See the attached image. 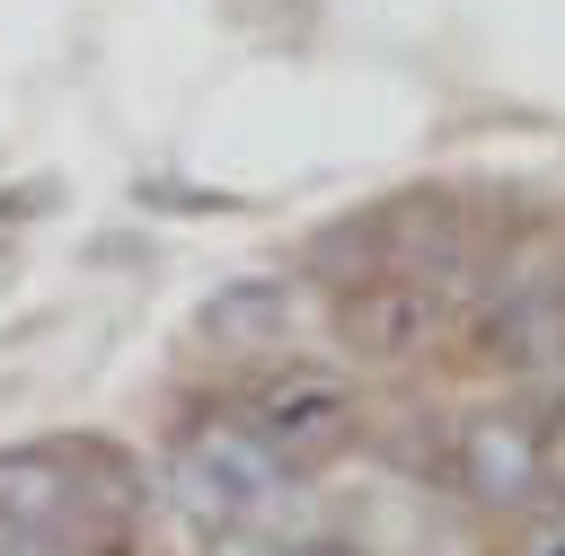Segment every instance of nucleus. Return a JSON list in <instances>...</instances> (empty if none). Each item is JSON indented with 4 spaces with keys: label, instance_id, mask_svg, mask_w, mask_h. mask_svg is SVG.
Wrapping results in <instances>:
<instances>
[{
    "label": "nucleus",
    "instance_id": "1",
    "mask_svg": "<svg viewBox=\"0 0 565 556\" xmlns=\"http://www.w3.org/2000/svg\"><path fill=\"white\" fill-rule=\"evenodd\" d=\"M168 494L185 521L230 530V521H256L265 494H282V468L247 424H185L168 450Z\"/></svg>",
    "mask_w": 565,
    "mask_h": 556
},
{
    "label": "nucleus",
    "instance_id": "2",
    "mask_svg": "<svg viewBox=\"0 0 565 556\" xmlns=\"http://www.w3.org/2000/svg\"><path fill=\"white\" fill-rule=\"evenodd\" d=\"M238 424L274 450V468H282V477H309V468H327V459L353 441L362 406H353V388H344L335 371L291 362V371L256 379V397H247V415H238Z\"/></svg>",
    "mask_w": 565,
    "mask_h": 556
},
{
    "label": "nucleus",
    "instance_id": "3",
    "mask_svg": "<svg viewBox=\"0 0 565 556\" xmlns=\"http://www.w3.org/2000/svg\"><path fill=\"white\" fill-rule=\"evenodd\" d=\"M450 477H459L468 503L521 512L530 494H547V424L521 415V406L468 415V424H459V450H450Z\"/></svg>",
    "mask_w": 565,
    "mask_h": 556
},
{
    "label": "nucleus",
    "instance_id": "4",
    "mask_svg": "<svg viewBox=\"0 0 565 556\" xmlns=\"http://www.w3.org/2000/svg\"><path fill=\"white\" fill-rule=\"evenodd\" d=\"M335 335L362 353V362H406L441 335V291H424L415 274H371L335 300Z\"/></svg>",
    "mask_w": 565,
    "mask_h": 556
},
{
    "label": "nucleus",
    "instance_id": "5",
    "mask_svg": "<svg viewBox=\"0 0 565 556\" xmlns=\"http://www.w3.org/2000/svg\"><path fill=\"white\" fill-rule=\"evenodd\" d=\"M291 318H300V300H291V282H274V274L221 282V291L194 309L203 344H221V353H274V344L291 335Z\"/></svg>",
    "mask_w": 565,
    "mask_h": 556
},
{
    "label": "nucleus",
    "instance_id": "6",
    "mask_svg": "<svg viewBox=\"0 0 565 556\" xmlns=\"http://www.w3.org/2000/svg\"><path fill=\"white\" fill-rule=\"evenodd\" d=\"M477 344H486V362L539 371V362H556V353H565V300H556V291H512V300L477 327Z\"/></svg>",
    "mask_w": 565,
    "mask_h": 556
},
{
    "label": "nucleus",
    "instance_id": "7",
    "mask_svg": "<svg viewBox=\"0 0 565 556\" xmlns=\"http://www.w3.org/2000/svg\"><path fill=\"white\" fill-rule=\"evenodd\" d=\"M380 256H388V221H362V212L309 238V274H318V282H335V291H353V282H371V274H388Z\"/></svg>",
    "mask_w": 565,
    "mask_h": 556
},
{
    "label": "nucleus",
    "instance_id": "8",
    "mask_svg": "<svg viewBox=\"0 0 565 556\" xmlns=\"http://www.w3.org/2000/svg\"><path fill=\"white\" fill-rule=\"evenodd\" d=\"M203 556H282V538H265L256 521H230V530H212Z\"/></svg>",
    "mask_w": 565,
    "mask_h": 556
},
{
    "label": "nucleus",
    "instance_id": "9",
    "mask_svg": "<svg viewBox=\"0 0 565 556\" xmlns=\"http://www.w3.org/2000/svg\"><path fill=\"white\" fill-rule=\"evenodd\" d=\"M282 556H371L362 538H335V530H318V538H291Z\"/></svg>",
    "mask_w": 565,
    "mask_h": 556
},
{
    "label": "nucleus",
    "instance_id": "10",
    "mask_svg": "<svg viewBox=\"0 0 565 556\" xmlns=\"http://www.w3.org/2000/svg\"><path fill=\"white\" fill-rule=\"evenodd\" d=\"M521 556H565V512H556V521H539V530L521 538Z\"/></svg>",
    "mask_w": 565,
    "mask_h": 556
},
{
    "label": "nucleus",
    "instance_id": "11",
    "mask_svg": "<svg viewBox=\"0 0 565 556\" xmlns=\"http://www.w3.org/2000/svg\"><path fill=\"white\" fill-rule=\"evenodd\" d=\"M547 494L565 503V424H547Z\"/></svg>",
    "mask_w": 565,
    "mask_h": 556
},
{
    "label": "nucleus",
    "instance_id": "12",
    "mask_svg": "<svg viewBox=\"0 0 565 556\" xmlns=\"http://www.w3.org/2000/svg\"><path fill=\"white\" fill-rule=\"evenodd\" d=\"M44 194H53V185H18V194H0V221H26Z\"/></svg>",
    "mask_w": 565,
    "mask_h": 556
}]
</instances>
